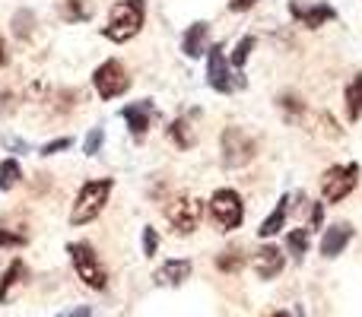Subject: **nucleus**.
I'll list each match as a JSON object with an SVG mask.
<instances>
[{
  "mask_svg": "<svg viewBox=\"0 0 362 317\" xmlns=\"http://www.w3.org/2000/svg\"><path fill=\"white\" fill-rule=\"evenodd\" d=\"M121 118H124L134 140H144L146 131H150V121H153V102H134V105H127L124 112H121Z\"/></svg>",
  "mask_w": 362,
  "mask_h": 317,
  "instance_id": "obj_11",
  "label": "nucleus"
},
{
  "mask_svg": "<svg viewBox=\"0 0 362 317\" xmlns=\"http://www.w3.org/2000/svg\"><path fill=\"white\" fill-rule=\"evenodd\" d=\"M6 64V44H4V38H0V67Z\"/></svg>",
  "mask_w": 362,
  "mask_h": 317,
  "instance_id": "obj_35",
  "label": "nucleus"
},
{
  "mask_svg": "<svg viewBox=\"0 0 362 317\" xmlns=\"http://www.w3.org/2000/svg\"><path fill=\"white\" fill-rule=\"evenodd\" d=\"M346 118L359 121L362 118V73H356L346 86Z\"/></svg>",
  "mask_w": 362,
  "mask_h": 317,
  "instance_id": "obj_19",
  "label": "nucleus"
},
{
  "mask_svg": "<svg viewBox=\"0 0 362 317\" xmlns=\"http://www.w3.org/2000/svg\"><path fill=\"white\" fill-rule=\"evenodd\" d=\"M219 150H223V165L226 168H242L255 159L257 143L248 131H242V127H226L223 140H219Z\"/></svg>",
  "mask_w": 362,
  "mask_h": 317,
  "instance_id": "obj_4",
  "label": "nucleus"
},
{
  "mask_svg": "<svg viewBox=\"0 0 362 317\" xmlns=\"http://www.w3.org/2000/svg\"><path fill=\"white\" fill-rule=\"evenodd\" d=\"M102 143H105V131L93 127V131L86 133V140H83V150H86V156H95V152L102 150Z\"/></svg>",
  "mask_w": 362,
  "mask_h": 317,
  "instance_id": "obj_26",
  "label": "nucleus"
},
{
  "mask_svg": "<svg viewBox=\"0 0 362 317\" xmlns=\"http://www.w3.org/2000/svg\"><path fill=\"white\" fill-rule=\"evenodd\" d=\"M289 13H293V19L299 25H305V29H318V25H327L331 19H337L334 6H327V4L305 6V4H299V0H289Z\"/></svg>",
  "mask_w": 362,
  "mask_h": 317,
  "instance_id": "obj_10",
  "label": "nucleus"
},
{
  "mask_svg": "<svg viewBox=\"0 0 362 317\" xmlns=\"http://www.w3.org/2000/svg\"><path fill=\"white\" fill-rule=\"evenodd\" d=\"M257 0H229V10L232 13H245V10H251Z\"/></svg>",
  "mask_w": 362,
  "mask_h": 317,
  "instance_id": "obj_32",
  "label": "nucleus"
},
{
  "mask_svg": "<svg viewBox=\"0 0 362 317\" xmlns=\"http://www.w3.org/2000/svg\"><path fill=\"white\" fill-rule=\"evenodd\" d=\"M19 178H23L19 162L16 159H6L4 165H0V191H13V184H19Z\"/></svg>",
  "mask_w": 362,
  "mask_h": 317,
  "instance_id": "obj_24",
  "label": "nucleus"
},
{
  "mask_svg": "<svg viewBox=\"0 0 362 317\" xmlns=\"http://www.w3.org/2000/svg\"><path fill=\"white\" fill-rule=\"evenodd\" d=\"M242 267H245V254L235 251V248L223 251V254L216 257V270H223V273H238Z\"/></svg>",
  "mask_w": 362,
  "mask_h": 317,
  "instance_id": "obj_23",
  "label": "nucleus"
},
{
  "mask_svg": "<svg viewBox=\"0 0 362 317\" xmlns=\"http://www.w3.org/2000/svg\"><path fill=\"white\" fill-rule=\"evenodd\" d=\"M144 29V0H121L118 6H112L108 25L102 29V35L112 42H131L137 32Z\"/></svg>",
  "mask_w": 362,
  "mask_h": 317,
  "instance_id": "obj_2",
  "label": "nucleus"
},
{
  "mask_svg": "<svg viewBox=\"0 0 362 317\" xmlns=\"http://www.w3.org/2000/svg\"><path fill=\"white\" fill-rule=\"evenodd\" d=\"M93 16V4L89 0H64V19L67 23H86Z\"/></svg>",
  "mask_w": 362,
  "mask_h": 317,
  "instance_id": "obj_21",
  "label": "nucleus"
},
{
  "mask_svg": "<svg viewBox=\"0 0 362 317\" xmlns=\"http://www.w3.org/2000/svg\"><path fill=\"white\" fill-rule=\"evenodd\" d=\"M6 150L10 152H29V143L19 137H13V133H6Z\"/></svg>",
  "mask_w": 362,
  "mask_h": 317,
  "instance_id": "obj_31",
  "label": "nucleus"
},
{
  "mask_svg": "<svg viewBox=\"0 0 362 317\" xmlns=\"http://www.w3.org/2000/svg\"><path fill=\"white\" fill-rule=\"evenodd\" d=\"M270 317H293L289 311H276V314H270Z\"/></svg>",
  "mask_w": 362,
  "mask_h": 317,
  "instance_id": "obj_36",
  "label": "nucleus"
},
{
  "mask_svg": "<svg viewBox=\"0 0 362 317\" xmlns=\"http://www.w3.org/2000/svg\"><path fill=\"white\" fill-rule=\"evenodd\" d=\"M251 263H255V273L261 276V280H276V276L283 273V254H280V248H274V244L257 251Z\"/></svg>",
  "mask_w": 362,
  "mask_h": 317,
  "instance_id": "obj_12",
  "label": "nucleus"
},
{
  "mask_svg": "<svg viewBox=\"0 0 362 317\" xmlns=\"http://www.w3.org/2000/svg\"><path fill=\"white\" fill-rule=\"evenodd\" d=\"M206 80L216 92H235L238 86H245L242 76H232V67L223 54V44L216 48H206Z\"/></svg>",
  "mask_w": 362,
  "mask_h": 317,
  "instance_id": "obj_9",
  "label": "nucleus"
},
{
  "mask_svg": "<svg viewBox=\"0 0 362 317\" xmlns=\"http://www.w3.org/2000/svg\"><path fill=\"white\" fill-rule=\"evenodd\" d=\"M112 187H115V181H112V178H95V181H86V184L80 187V193H76V200H74L70 225H86V222H93V219L99 216L102 210H105Z\"/></svg>",
  "mask_w": 362,
  "mask_h": 317,
  "instance_id": "obj_1",
  "label": "nucleus"
},
{
  "mask_svg": "<svg viewBox=\"0 0 362 317\" xmlns=\"http://www.w3.org/2000/svg\"><path fill=\"white\" fill-rule=\"evenodd\" d=\"M251 51H255V35H245V38H238V42H235V48H232V57H229V67L242 70V67H245V64H248Z\"/></svg>",
  "mask_w": 362,
  "mask_h": 317,
  "instance_id": "obj_22",
  "label": "nucleus"
},
{
  "mask_svg": "<svg viewBox=\"0 0 362 317\" xmlns=\"http://www.w3.org/2000/svg\"><path fill=\"white\" fill-rule=\"evenodd\" d=\"M70 146H74L70 137H57V140H51V143H45L38 152H42V156H57V152H67Z\"/></svg>",
  "mask_w": 362,
  "mask_h": 317,
  "instance_id": "obj_27",
  "label": "nucleus"
},
{
  "mask_svg": "<svg viewBox=\"0 0 362 317\" xmlns=\"http://www.w3.org/2000/svg\"><path fill=\"white\" fill-rule=\"evenodd\" d=\"M23 280H25V263H23V261H13L10 267L4 270V276H0V305L10 299V292H13V289H16Z\"/></svg>",
  "mask_w": 362,
  "mask_h": 317,
  "instance_id": "obj_16",
  "label": "nucleus"
},
{
  "mask_svg": "<svg viewBox=\"0 0 362 317\" xmlns=\"http://www.w3.org/2000/svg\"><path fill=\"white\" fill-rule=\"evenodd\" d=\"M286 248H289V254H293V261L302 263L305 261V254H308V232L305 229H293L286 235Z\"/></svg>",
  "mask_w": 362,
  "mask_h": 317,
  "instance_id": "obj_20",
  "label": "nucleus"
},
{
  "mask_svg": "<svg viewBox=\"0 0 362 317\" xmlns=\"http://www.w3.org/2000/svg\"><path fill=\"white\" fill-rule=\"evenodd\" d=\"M321 222H325V206L315 203L312 206V229H321Z\"/></svg>",
  "mask_w": 362,
  "mask_h": 317,
  "instance_id": "obj_33",
  "label": "nucleus"
},
{
  "mask_svg": "<svg viewBox=\"0 0 362 317\" xmlns=\"http://www.w3.org/2000/svg\"><path fill=\"white\" fill-rule=\"evenodd\" d=\"M93 86H95V92L108 102V99H118V95H124L127 89H131V76H127L124 64L112 57V61H105V64H99V67H95Z\"/></svg>",
  "mask_w": 362,
  "mask_h": 317,
  "instance_id": "obj_6",
  "label": "nucleus"
},
{
  "mask_svg": "<svg viewBox=\"0 0 362 317\" xmlns=\"http://www.w3.org/2000/svg\"><path fill=\"white\" fill-rule=\"evenodd\" d=\"M286 210H289V197H280V203H276V210L270 213V216L261 222V229H257V235H261V238L276 235V232H280L283 225H286Z\"/></svg>",
  "mask_w": 362,
  "mask_h": 317,
  "instance_id": "obj_17",
  "label": "nucleus"
},
{
  "mask_svg": "<svg viewBox=\"0 0 362 317\" xmlns=\"http://www.w3.org/2000/svg\"><path fill=\"white\" fill-rule=\"evenodd\" d=\"M29 244V235L25 232H13L0 225V248H25Z\"/></svg>",
  "mask_w": 362,
  "mask_h": 317,
  "instance_id": "obj_25",
  "label": "nucleus"
},
{
  "mask_svg": "<svg viewBox=\"0 0 362 317\" xmlns=\"http://www.w3.org/2000/svg\"><path fill=\"white\" fill-rule=\"evenodd\" d=\"M185 280H191V261H165L156 270L159 286H181Z\"/></svg>",
  "mask_w": 362,
  "mask_h": 317,
  "instance_id": "obj_15",
  "label": "nucleus"
},
{
  "mask_svg": "<svg viewBox=\"0 0 362 317\" xmlns=\"http://www.w3.org/2000/svg\"><path fill=\"white\" fill-rule=\"evenodd\" d=\"M165 219H169L175 235H191V232L200 225V219H204V203H200L197 197H178L169 203Z\"/></svg>",
  "mask_w": 362,
  "mask_h": 317,
  "instance_id": "obj_8",
  "label": "nucleus"
},
{
  "mask_svg": "<svg viewBox=\"0 0 362 317\" xmlns=\"http://www.w3.org/2000/svg\"><path fill=\"white\" fill-rule=\"evenodd\" d=\"M280 108L286 112V118H302V102L296 95H280Z\"/></svg>",
  "mask_w": 362,
  "mask_h": 317,
  "instance_id": "obj_29",
  "label": "nucleus"
},
{
  "mask_svg": "<svg viewBox=\"0 0 362 317\" xmlns=\"http://www.w3.org/2000/svg\"><path fill=\"white\" fill-rule=\"evenodd\" d=\"M210 213H213V222L219 225V232L238 229V225H242V219H245L242 197H238L235 191H229V187H223V191H216L210 197Z\"/></svg>",
  "mask_w": 362,
  "mask_h": 317,
  "instance_id": "obj_7",
  "label": "nucleus"
},
{
  "mask_svg": "<svg viewBox=\"0 0 362 317\" xmlns=\"http://www.w3.org/2000/svg\"><path fill=\"white\" fill-rule=\"evenodd\" d=\"M67 251H70V261H74L76 276H80V280L86 282L89 289L102 292V289L108 286V270L102 267V261H99V254L93 251V244H86V241H70Z\"/></svg>",
  "mask_w": 362,
  "mask_h": 317,
  "instance_id": "obj_3",
  "label": "nucleus"
},
{
  "mask_svg": "<svg viewBox=\"0 0 362 317\" xmlns=\"http://www.w3.org/2000/svg\"><path fill=\"white\" fill-rule=\"evenodd\" d=\"M350 238H353V225H346V222L331 225V229L325 232V238H321V254L325 257L344 254V248L350 244Z\"/></svg>",
  "mask_w": 362,
  "mask_h": 317,
  "instance_id": "obj_13",
  "label": "nucleus"
},
{
  "mask_svg": "<svg viewBox=\"0 0 362 317\" xmlns=\"http://www.w3.org/2000/svg\"><path fill=\"white\" fill-rule=\"evenodd\" d=\"M156 251H159V235H156V229H150V225H146V229H144V254L146 257H156Z\"/></svg>",
  "mask_w": 362,
  "mask_h": 317,
  "instance_id": "obj_30",
  "label": "nucleus"
},
{
  "mask_svg": "<svg viewBox=\"0 0 362 317\" xmlns=\"http://www.w3.org/2000/svg\"><path fill=\"white\" fill-rule=\"evenodd\" d=\"M13 25H16V35L19 38H29V32H32V13L29 10H19L16 16H13Z\"/></svg>",
  "mask_w": 362,
  "mask_h": 317,
  "instance_id": "obj_28",
  "label": "nucleus"
},
{
  "mask_svg": "<svg viewBox=\"0 0 362 317\" xmlns=\"http://www.w3.org/2000/svg\"><path fill=\"white\" fill-rule=\"evenodd\" d=\"M169 137H172V143H175L178 150H191V146L197 143V137H194V124H191V118H178V121H172Z\"/></svg>",
  "mask_w": 362,
  "mask_h": 317,
  "instance_id": "obj_18",
  "label": "nucleus"
},
{
  "mask_svg": "<svg viewBox=\"0 0 362 317\" xmlns=\"http://www.w3.org/2000/svg\"><path fill=\"white\" fill-rule=\"evenodd\" d=\"M206 38H210V25H206V23H194L191 29L185 32V38H181V51H185L191 61H197V57L206 54Z\"/></svg>",
  "mask_w": 362,
  "mask_h": 317,
  "instance_id": "obj_14",
  "label": "nucleus"
},
{
  "mask_svg": "<svg viewBox=\"0 0 362 317\" xmlns=\"http://www.w3.org/2000/svg\"><path fill=\"white\" fill-rule=\"evenodd\" d=\"M356 184H359V165L356 162L334 165V168H327L325 178H321V197H325V203H340L344 197H350Z\"/></svg>",
  "mask_w": 362,
  "mask_h": 317,
  "instance_id": "obj_5",
  "label": "nucleus"
},
{
  "mask_svg": "<svg viewBox=\"0 0 362 317\" xmlns=\"http://www.w3.org/2000/svg\"><path fill=\"white\" fill-rule=\"evenodd\" d=\"M89 305H80V308H70V311H61V317H89Z\"/></svg>",
  "mask_w": 362,
  "mask_h": 317,
  "instance_id": "obj_34",
  "label": "nucleus"
}]
</instances>
